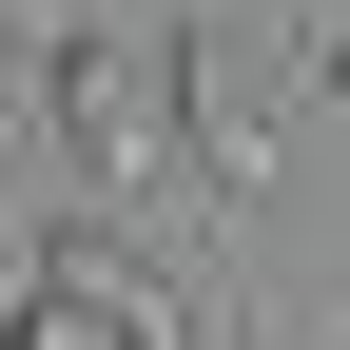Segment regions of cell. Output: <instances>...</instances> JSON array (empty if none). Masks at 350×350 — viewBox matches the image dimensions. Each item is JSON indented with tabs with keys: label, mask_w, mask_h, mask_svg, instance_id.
Segmentation results:
<instances>
[{
	"label": "cell",
	"mask_w": 350,
	"mask_h": 350,
	"mask_svg": "<svg viewBox=\"0 0 350 350\" xmlns=\"http://www.w3.org/2000/svg\"><path fill=\"white\" fill-rule=\"evenodd\" d=\"M20 292H39V331H59V350H195L175 273H156L137 234H117V214H59V234L20 253Z\"/></svg>",
	"instance_id": "1"
},
{
	"label": "cell",
	"mask_w": 350,
	"mask_h": 350,
	"mask_svg": "<svg viewBox=\"0 0 350 350\" xmlns=\"http://www.w3.org/2000/svg\"><path fill=\"white\" fill-rule=\"evenodd\" d=\"M39 137H59L78 195L137 214V175H156V59H117L98 20H59V39H39Z\"/></svg>",
	"instance_id": "2"
},
{
	"label": "cell",
	"mask_w": 350,
	"mask_h": 350,
	"mask_svg": "<svg viewBox=\"0 0 350 350\" xmlns=\"http://www.w3.org/2000/svg\"><path fill=\"white\" fill-rule=\"evenodd\" d=\"M0 350H59V331H39V292H0Z\"/></svg>",
	"instance_id": "3"
},
{
	"label": "cell",
	"mask_w": 350,
	"mask_h": 350,
	"mask_svg": "<svg viewBox=\"0 0 350 350\" xmlns=\"http://www.w3.org/2000/svg\"><path fill=\"white\" fill-rule=\"evenodd\" d=\"M312 98H350V20H331V39H312Z\"/></svg>",
	"instance_id": "4"
}]
</instances>
